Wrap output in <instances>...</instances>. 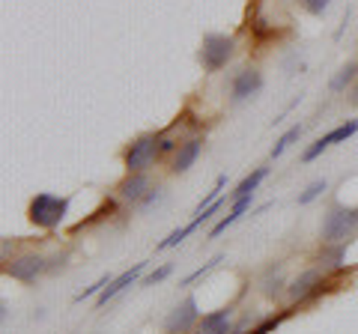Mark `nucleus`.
I'll return each mask as SVG.
<instances>
[{"label":"nucleus","instance_id":"aec40b11","mask_svg":"<svg viewBox=\"0 0 358 334\" xmlns=\"http://www.w3.org/2000/svg\"><path fill=\"white\" fill-rule=\"evenodd\" d=\"M289 317V310H287V314H278V317H268V319H263L260 322V326H254L248 334H268V331H275L278 326H281V322Z\"/></svg>","mask_w":358,"mask_h":334},{"label":"nucleus","instance_id":"cd10ccee","mask_svg":"<svg viewBox=\"0 0 358 334\" xmlns=\"http://www.w3.org/2000/svg\"><path fill=\"white\" fill-rule=\"evenodd\" d=\"M66 260H69V257H66V254H57V257H54V260H48V272H57V269H63Z\"/></svg>","mask_w":358,"mask_h":334},{"label":"nucleus","instance_id":"ddd939ff","mask_svg":"<svg viewBox=\"0 0 358 334\" xmlns=\"http://www.w3.org/2000/svg\"><path fill=\"white\" fill-rule=\"evenodd\" d=\"M251 203H254V194H245V197H239V200H233V209H230V215H224V218L218 221V224L209 230V239H218L224 230L236 224V221H239V218H242V215H245V212H248V209H251Z\"/></svg>","mask_w":358,"mask_h":334},{"label":"nucleus","instance_id":"412c9836","mask_svg":"<svg viewBox=\"0 0 358 334\" xmlns=\"http://www.w3.org/2000/svg\"><path fill=\"white\" fill-rule=\"evenodd\" d=\"M110 281H114V277H110V275H102V277H99V281H96L93 286H84V293H78V296H75V302H78V305H81V302H84V298H90V296H96V293H102V289H105V286H108Z\"/></svg>","mask_w":358,"mask_h":334},{"label":"nucleus","instance_id":"6e6552de","mask_svg":"<svg viewBox=\"0 0 358 334\" xmlns=\"http://www.w3.org/2000/svg\"><path fill=\"white\" fill-rule=\"evenodd\" d=\"M263 72L260 69H239L236 75H233V81H230V102L233 105H242V102H248L251 96H257L263 90Z\"/></svg>","mask_w":358,"mask_h":334},{"label":"nucleus","instance_id":"4be33fe9","mask_svg":"<svg viewBox=\"0 0 358 334\" xmlns=\"http://www.w3.org/2000/svg\"><path fill=\"white\" fill-rule=\"evenodd\" d=\"M326 150H329V143H326V140H322V138H317V140H313V143H310V147H308L305 152H301V161H305V164H310V161H317V159H320V155H322V152H326Z\"/></svg>","mask_w":358,"mask_h":334},{"label":"nucleus","instance_id":"dca6fc26","mask_svg":"<svg viewBox=\"0 0 358 334\" xmlns=\"http://www.w3.org/2000/svg\"><path fill=\"white\" fill-rule=\"evenodd\" d=\"M352 135H358V119H346V122H341L338 129H331L329 135H322V140H326L329 147H334V143H346Z\"/></svg>","mask_w":358,"mask_h":334},{"label":"nucleus","instance_id":"9b49d317","mask_svg":"<svg viewBox=\"0 0 358 334\" xmlns=\"http://www.w3.org/2000/svg\"><path fill=\"white\" fill-rule=\"evenodd\" d=\"M194 334H233V307H218L203 314Z\"/></svg>","mask_w":358,"mask_h":334},{"label":"nucleus","instance_id":"7ed1b4c3","mask_svg":"<svg viewBox=\"0 0 358 334\" xmlns=\"http://www.w3.org/2000/svg\"><path fill=\"white\" fill-rule=\"evenodd\" d=\"M355 227H358V206H341V203L329 206L326 218H322V227H320L322 245L346 242V236H352Z\"/></svg>","mask_w":358,"mask_h":334},{"label":"nucleus","instance_id":"9d476101","mask_svg":"<svg viewBox=\"0 0 358 334\" xmlns=\"http://www.w3.org/2000/svg\"><path fill=\"white\" fill-rule=\"evenodd\" d=\"M143 269H147V263H138V266H131V269H126L122 275H117L114 281H110V284L102 289V293H99V298H96V307H105V305L110 302V298H117V296H120V293H122V289H126V286L138 284V281H141V272H143Z\"/></svg>","mask_w":358,"mask_h":334},{"label":"nucleus","instance_id":"a211bd4d","mask_svg":"<svg viewBox=\"0 0 358 334\" xmlns=\"http://www.w3.org/2000/svg\"><path fill=\"white\" fill-rule=\"evenodd\" d=\"M301 131H305L301 126H293L289 131H284V135H281V140H278L275 147H272V159H281V155H284V152H287V150L293 147V143L301 138Z\"/></svg>","mask_w":358,"mask_h":334},{"label":"nucleus","instance_id":"2eb2a0df","mask_svg":"<svg viewBox=\"0 0 358 334\" xmlns=\"http://www.w3.org/2000/svg\"><path fill=\"white\" fill-rule=\"evenodd\" d=\"M355 75H358V63L355 60H350V63H343L338 72H334V78L329 81V90L331 93H343L346 87H350L352 81H355Z\"/></svg>","mask_w":358,"mask_h":334},{"label":"nucleus","instance_id":"6ab92c4d","mask_svg":"<svg viewBox=\"0 0 358 334\" xmlns=\"http://www.w3.org/2000/svg\"><path fill=\"white\" fill-rule=\"evenodd\" d=\"M326 191H329V182H326V180H313V182L305 188V191L299 194V206H308V203H313V200L322 197Z\"/></svg>","mask_w":358,"mask_h":334},{"label":"nucleus","instance_id":"c85d7f7f","mask_svg":"<svg viewBox=\"0 0 358 334\" xmlns=\"http://www.w3.org/2000/svg\"><path fill=\"white\" fill-rule=\"evenodd\" d=\"M352 102H355V105H358V87H355V96H352Z\"/></svg>","mask_w":358,"mask_h":334},{"label":"nucleus","instance_id":"b1692460","mask_svg":"<svg viewBox=\"0 0 358 334\" xmlns=\"http://www.w3.org/2000/svg\"><path fill=\"white\" fill-rule=\"evenodd\" d=\"M162 200H164V188H162V185H159V188H150L147 197H143L141 203H138V209H141V212H147V209H152L155 203H162Z\"/></svg>","mask_w":358,"mask_h":334},{"label":"nucleus","instance_id":"1a4fd4ad","mask_svg":"<svg viewBox=\"0 0 358 334\" xmlns=\"http://www.w3.org/2000/svg\"><path fill=\"white\" fill-rule=\"evenodd\" d=\"M200 152H203V138L200 135H192V138H185L182 143H179V150L173 152V164H171V170L179 176V173H188L194 167V161L200 159Z\"/></svg>","mask_w":358,"mask_h":334},{"label":"nucleus","instance_id":"f8f14e48","mask_svg":"<svg viewBox=\"0 0 358 334\" xmlns=\"http://www.w3.org/2000/svg\"><path fill=\"white\" fill-rule=\"evenodd\" d=\"M150 188H152V182H150V176H147V173H129L126 180L117 185V194H120V200H126V203L138 206L141 200L147 197Z\"/></svg>","mask_w":358,"mask_h":334},{"label":"nucleus","instance_id":"f257e3e1","mask_svg":"<svg viewBox=\"0 0 358 334\" xmlns=\"http://www.w3.org/2000/svg\"><path fill=\"white\" fill-rule=\"evenodd\" d=\"M72 206V197H57V194H36L27 206V218L39 230H57L63 224L66 212Z\"/></svg>","mask_w":358,"mask_h":334},{"label":"nucleus","instance_id":"a878e982","mask_svg":"<svg viewBox=\"0 0 358 334\" xmlns=\"http://www.w3.org/2000/svg\"><path fill=\"white\" fill-rule=\"evenodd\" d=\"M171 272H173V266H171V263H167V266H162V269H155V272H150V275H147V277H143V281H141V284H143V286H152V284H159V281H164V277H167V275H171Z\"/></svg>","mask_w":358,"mask_h":334},{"label":"nucleus","instance_id":"39448f33","mask_svg":"<svg viewBox=\"0 0 358 334\" xmlns=\"http://www.w3.org/2000/svg\"><path fill=\"white\" fill-rule=\"evenodd\" d=\"M329 289H331V281L326 277V272L322 269H308V272H301L293 284H289L287 293H289V302L301 305V302H310V298L329 293Z\"/></svg>","mask_w":358,"mask_h":334},{"label":"nucleus","instance_id":"4468645a","mask_svg":"<svg viewBox=\"0 0 358 334\" xmlns=\"http://www.w3.org/2000/svg\"><path fill=\"white\" fill-rule=\"evenodd\" d=\"M266 176H268V167H257L251 176H245V180H242L236 188H233V191L227 194V200L233 203V200H239V197H245V194H254L257 188H260V182L266 180Z\"/></svg>","mask_w":358,"mask_h":334},{"label":"nucleus","instance_id":"f3484780","mask_svg":"<svg viewBox=\"0 0 358 334\" xmlns=\"http://www.w3.org/2000/svg\"><path fill=\"white\" fill-rule=\"evenodd\" d=\"M281 286H287L284 284V275H281V266H278V269L272 266V269L266 272V277H263V293L275 298V296H281Z\"/></svg>","mask_w":358,"mask_h":334},{"label":"nucleus","instance_id":"393cba45","mask_svg":"<svg viewBox=\"0 0 358 334\" xmlns=\"http://www.w3.org/2000/svg\"><path fill=\"white\" fill-rule=\"evenodd\" d=\"M179 143H182V140H176V138H171V135H164V131H159V152H162V155L176 152Z\"/></svg>","mask_w":358,"mask_h":334},{"label":"nucleus","instance_id":"f03ea898","mask_svg":"<svg viewBox=\"0 0 358 334\" xmlns=\"http://www.w3.org/2000/svg\"><path fill=\"white\" fill-rule=\"evenodd\" d=\"M233 54H236V39L233 36H227V33H206L203 42H200L197 60L203 66V72L215 75L233 60Z\"/></svg>","mask_w":358,"mask_h":334},{"label":"nucleus","instance_id":"423d86ee","mask_svg":"<svg viewBox=\"0 0 358 334\" xmlns=\"http://www.w3.org/2000/svg\"><path fill=\"white\" fill-rule=\"evenodd\" d=\"M200 302H197V296H185L182 302H179L171 314H167L164 319V331L167 334H188V331H194L197 328V322H200Z\"/></svg>","mask_w":358,"mask_h":334},{"label":"nucleus","instance_id":"bb28decb","mask_svg":"<svg viewBox=\"0 0 358 334\" xmlns=\"http://www.w3.org/2000/svg\"><path fill=\"white\" fill-rule=\"evenodd\" d=\"M329 3H331V0H301L305 13H310V15H322L329 9Z\"/></svg>","mask_w":358,"mask_h":334},{"label":"nucleus","instance_id":"20e7f679","mask_svg":"<svg viewBox=\"0 0 358 334\" xmlns=\"http://www.w3.org/2000/svg\"><path fill=\"white\" fill-rule=\"evenodd\" d=\"M159 131H147V135L134 138L126 152H122V167L126 173H147L159 159Z\"/></svg>","mask_w":358,"mask_h":334},{"label":"nucleus","instance_id":"5701e85b","mask_svg":"<svg viewBox=\"0 0 358 334\" xmlns=\"http://www.w3.org/2000/svg\"><path fill=\"white\" fill-rule=\"evenodd\" d=\"M218 263H224V257H221V254H218V257H212L206 266H200V269L197 272H192V275H188V277H182V286H188V284H194L197 281V277H203V275H209L212 269H215V266Z\"/></svg>","mask_w":358,"mask_h":334},{"label":"nucleus","instance_id":"0eeeda50","mask_svg":"<svg viewBox=\"0 0 358 334\" xmlns=\"http://www.w3.org/2000/svg\"><path fill=\"white\" fill-rule=\"evenodd\" d=\"M13 281H21V284H33L36 277H42L48 272V260L42 257V254H21V257L9 260L6 269H3Z\"/></svg>","mask_w":358,"mask_h":334}]
</instances>
